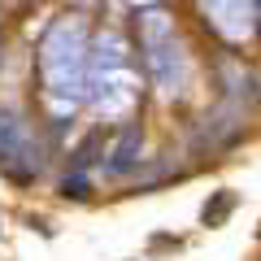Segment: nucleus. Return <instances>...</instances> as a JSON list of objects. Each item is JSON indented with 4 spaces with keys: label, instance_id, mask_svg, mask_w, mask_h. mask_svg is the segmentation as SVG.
I'll return each instance as SVG.
<instances>
[{
    "label": "nucleus",
    "instance_id": "nucleus-1",
    "mask_svg": "<svg viewBox=\"0 0 261 261\" xmlns=\"http://www.w3.org/2000/svg\"><path fill=\"white\" fill-rule=\"evenodd\" d=\"M231 205H235V196H231V192H222V196L214 200V205H205V222H209V226H214V222H222Z\"/></svg>",
    "mask_w": 261,
    "mask_h": 261
}]
</instances>
